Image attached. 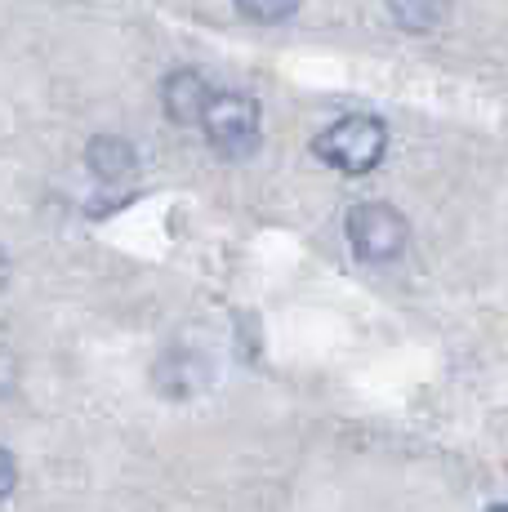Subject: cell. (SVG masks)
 I'll list each match as a JSON object with an SVG mask.
<instances>
[{"mask_svg": "<svg viewBox=\"0 0 508 512\" xmlns=\"http://www.w3.org/2000/svg\"><path fill=\"white\" fill-rule=\"evenodd\" d=\"M312 152L339 174H370L388 152V130L379 116H344L312 139Z\"/></svg>", "mask_w": 508, "mask_h": 512, "instance_id": "cell-1", "label": "cell"}, {"mask_svg": "<svg viewBox=\"0 0 508 512\" xmlns=\"http://www.w3.org/2000/svg\"><path fill=\"white\" fill-rule=\"evenodd\" d=\"M344 232H348V245H353V254L361 263H393V259H402L410 245L406 214L384 201L353 205L344 219Z\"/></svg>", "mask_w": 508, "mask_h": 512, "instance_id": "cell-2", "label": "cell"}, {"mask_svg": "<svg viewBox=\"0 0 508 512\" xmlns=\"http://www.w3.org/2000/svg\"><path fill=\"white\" fill-rule=\"evenodd\" d=\"M201 130L210 147L228 161H246L254 156V147L263 139V121H259V103L250 94H214L210 107L201 116Z\"/></svg>", "mask_w": 508, "mask_h": 512, "instance_id": "cell-3", "label": "cell"}, {"mask_svg": "<svg viewBox=\"0 0 508 512\" xmlns=\"http://www.w3.org/2000/svg\"><path fill=\"white\" fill-rule=\"evenodd\" d=\"M210 81H205L201 72H192V67H183V72H170L161 85V103H165V116L179 125H201L205 107H210Z\"/></svg>", "mask_w": 508, "mask_h": 512, "instance_id": "cell-4", "label": "cell"}, {"mask_svg": "<svg viewBox=\"0 0 508 512\" xmlns=\"http://www.w3.org/2000/svg\"><path fill=\"white\" fill-rule=\"evenodd\" d=\"M85 161H90L94 179L116 187L125 179H134V170H139V156H134V147L125 139H116V134H99L90 147H85Z\"/></svg>", "mask_w": 508, "mask_h": 512, "instance_id": "cell-5", "label": "cell"}, {"mask_svg": "<svg viewBox=\"0 0 508 512\" xmlns=\"http://www.w3.org/2000/svg\"><path fill=\"white\" fill-rule=\"evenodd\" d=\"M446 9H451V0H388V14L406 32H433L446 18Z\"/></svg>", "mask_w": 508, "mask_h": 512, "instance_id": "cell-6", "label": "cell"}, {"mask_svg": "<svg viewBox=\"0 0 508 512\" xmlns=\"http://www.w3.org/2000/svg\"><path fill=\"white\" fill-rule=\"evenodd\" d=\"M237 9L250 23H286L299 9V0H237Z\"/></svg>", "mask_w": 508, "mask_h": 512, "instance_id": "cell-7", "label": "cell"}, {"mask_svg": "<svg viewBox=\"0 0 508 512\" xmlns=\"http://www.w3.org/2000/svg\"><path fill=\"white\" fill-rule=\"evenodd\" d=\"M14 486H18V464H14V455L0 446V504L14 495Z\"/></svg>", "mask_w": 508, "mask_h": 512, "instance_id": "cell-8", "label": "cell"}, {"mask_svg": "<svg viewBox=\"0 0 508 512\" xmlns=\"http://www.w3.org/2000/svg\"><path fill=\"white\" fill-rule=\"evenodd\" d=\"M9 388H14V361L0 357V397H5Z\"/></svg>", "mask_w": 508, "mask_h": 512, "instance_id": "cell-9", "label": "cell"}, {"mask_svg": "<svg viewBox=\"0 0 508 512\" xmlns=\"http://www.w3.org/2000/svg\"><path fill=\"white\" fill-rule=\"evenodd\" d=\"M5 277H9V259H5V250H0V285H5Z\"/></svg>", "mask_w": 508, "mask_h": 512, "instance_id": "cell-10", "label": "cell"}, {"mask_svg": "<svg viewBox=\"0 0 508 512\" xmlns=\"http://www.w3.org/2000/svg\"><path fill=\"white\" fill-rule=\"evenodd\" d=\"M491 512H508V504H495V508H491Z\"/></svg>", "mask_w": 508, "mask_h": 512, "instance_id": "cell-11", "label": "cell"}]
</instances>
